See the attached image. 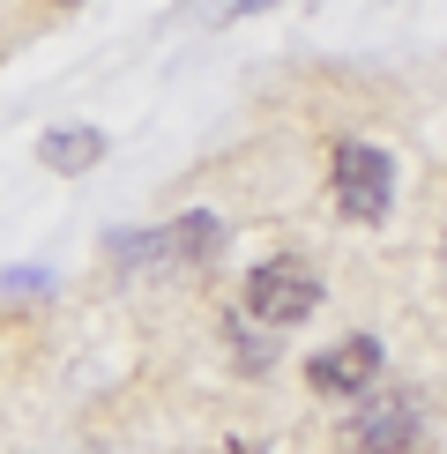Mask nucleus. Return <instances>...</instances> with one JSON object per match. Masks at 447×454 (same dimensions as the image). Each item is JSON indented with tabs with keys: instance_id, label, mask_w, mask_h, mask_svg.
<instances>
[{
	"instance_id": "1",
	"label": "nucleus",
	"mask_w": 447,
	"mask_h": 454,
	"mask_svg": "<svg viewBox=\"0 0 447 454\" xmlns=\"http://www.w3.org/2000/svg\"><path fill=\"white\" fill-rule=\"evenodd\" d=\"M343 447L350 454H418L425 447V403L396 380H372L343 418Z\"/></svg>"
},
{
	"instance_id": "2",
	"label": "nucleus",
	"mask_w": 447,
	"mask_h": 454,
	"mask_svg": "<svg viewBox=\"0 0 447 454\" xmlns=\"http://www.w3.org/2000/svg\"><path fill=\"white\" fill-rule=\"evenodd\" d=\"M239 306H247L254 328H298V320H313V306H321V276L306 269V261L291 254H269L247 269V291H239Z\"/></svg>"
},
{
	"instance_id": "3",
	"label": "nucleus",
	"mask_w": 447,
	"mask_h": 454,
	"mask_svg": "<svg viewBox=\"0 0 447 454\" xmlns=\"http://www.w3.org/2000/svg\"><path fill=\"white\" fill-rule=\"evenodd\" d=\"M328 179H335V209L350 223H380L396 201V164L380 142H335L328 149Z\"/></svg>"
},
{
	"instance_id": "4",
	"label": "nucleus",
	"mask_w": 447,
	"mask_h": 454,
	"mask_svg": "<svg viewBox=\"0 0 447 454\" xmlns=\"http://www.w3.org/2000/svg\"><path fill=\"white\" fill-rule=\"evenodd\" d=\"M380 372H388V350L372 343V335H343V343H328V350L306 357V387L328 395V403H358Z\"/></svg>"
},
{
	"instance_id": "5",
	"label": "nucleus",
	"mask_w": 447,
	"mask_h": 454,
	"mask_svg": "<svg viewBox=\"0 0 447 454\" xmlns=\"http://www.w3.org/2000/svg\"><path fill=\"white\" fill-rule=\"evenodd\" d=\"M216 254H224L216 209H179L172 223H157V269H209Z\"/></svg>"
},
{
	"instance_id": "6",
	"label": "nucleus",
	"mask_w": 447,
	"mask_h": 454,
	"mask_svg": "<svg viewBox=\"0 0 447 454\" xmlns=\"http://www.w3.org/2000/svg\"><path fill=\"white\" fill-rule=\"evenodd\" d=\"M105 127H45L37 135V164L45 172H60V179H82V172H98L105 164Z\"/></svg>"
},
{
	"instance_id": "7",
	"label": "nucleus",
	"mask_w": 447,
	"mask_h": 454,
	"mask_svg": "<svg viewBox=\"0 0 447 454\" xmlns=\"http://www.w3.org/2000/svg\"><path fill=\"white\" fill-rule=\"evenodd\" d=\"M231 357H239V372H269V357H276L269 328H261V335H239V320H231Z\"/></svg>"
},
{
	"instance_id": "8",
	"label": "nucleus",
	"mask_w": 447,
	"mask_h": 454,
	"mask_svg": "<svg viewBox=\"0 0 447 454\" xmlns=\"http://www.w3.org/2000/svg\"><path fill=\"white\" fill-rule=\"evenodd\" d=\"M216 454H269V447H261V440H224Z\"/></svg>"
},
{
	"instance_id": "9",
	"label": "nucleus",
	"mask_w": 447,
	"mask_h": 454,
	"mask_svg": "<svg viewBox=\"0 0 447 454\" xmlns=\"http://www.w3.org/2000/svg\"><path fill=\"white\" fill-rule=\"evenodd\" d=\"M261 8H276V0H231V23L239 15H261Z\"/></svg>"
},
{
	"instance_id": "10",
	"label": "nucleus",
	"mask_w": 447,
	"mask_h": 454,
	"mask_svg": "<svg viewBox=\"0 0 447 454\" xmlns=\"http://www.w3.org/2000/svg\"><path fill=\"white\" fill-rule=\"evenodd\" d=\"M60 8H74V0H60Z\"/></svg>"
}]
</instances>
